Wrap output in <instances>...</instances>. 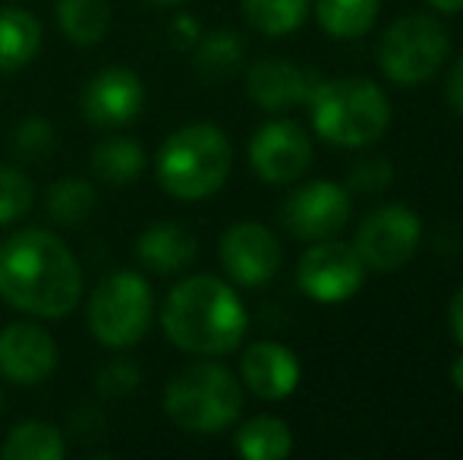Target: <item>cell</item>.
<instances>
[{
    "label": "cell",
    "mask_w": 463,
    "mask_h": 460,
    "mask_svg": "<svg viewBox=\"0 0 463 460\" xmlns=\"http://www.w3.org/2000/svg\"><path fill=\"white\" fill-rule=\"evenodd\" d=\"M0 300L35 319H67L82 300V268L67 243L44 228L0 243Z\"/></svg>",
    "instance_id": "cell-1"
},
{
    "label": "cell",
    "mask_w": 463,
    "mask_h": 460,
    "mask_svg": "<svg viewBox=\"0 0 463 460\" xmlns=\"http://www.w3.org/2000/svg\"><path fill=\"white\" fill-rule=\"evenodd\" d=\"M161 332L184 353L227 356L243 344L250 313L224 277L189 275L174 284L161 306Z\"/></svg>",
    "instance_id": "cell-2"
},
{
    "label": "cell",
    "mask_w": 463,
    "mask_h": 460,
    "mask_svg": "<svg viewBox=\"0 0 463 460\" xmlns=\"http://www.w3.org/2000/svg\"><path fill=\"white\" fill-rule=\"evenodd\" d=\"M233 167V146L218 123H186L174 129L158 148L155 177L167 196L180 202H202L227 183Z\"/></svg>",
    "instance_id": "cell-3"
},
{
    "label": "cell",
    "mask_w": 463,
    "mask_h": 460,
    "mask_svg": "<svg viewBox=\"0 0 463 460\" xmlns=\"http://www.w3.org/2000/svg\"><path fill=\"white\" fill-rule=\"evenodd\" d=\"M306 108L318 139L350 152L375 146L391 127L388 95L366 76H325Z\"/></svg>",
    "instance_id": "cell-4"
},
{
    "label": "cell",
    "mask_w": 463,
    "mask_h": 460,
    "mask_svg": "<svg viewBox=\"0 0 463 460\" xmlns=\"http://www.w3.org/2000/svg\"><path fill=\"white\" fill-rule=\"evenodd\" d=\"M165 413L189 436H218L243 413V381L214 360L180 369L165 388Z\"/></svg>",
    "instance_id": "cell-5"
},
{
    "label": "cell",
    "mask_w": 463,
    "mask_h": 460,
    "mask_svg": "<svg viewBox=\"0 0 463 460\" xmlns=\"http://www.w3.org/2000/svg\"><path fill=\"white\" fill-rule=\"evenodd\" d=\"M448 54H451L448 29L426 13H407L394 19L382 32V42L375 48L378 70L397 89H416L432 82L445 70Z\"/></svg>",
    "instance_id": "cell-6"
},
{
    "label": "cell",
    "mask_w": 463,
    "mask_h": 460,
    "mask_svg": "<svg viewBox=\"0 0 463 460\" xmlns=\"http://www.w3.org/2000/svg\"><path fill=\"white\" fill-rule=\"evenodd\" d=\"M89 332L101 347L127 350L136 347L148 334L155 322V294L152 284L139 271H110L98 281L89 296Z\"/></svg>",
    "instance_id": "cell-7"
},
{
    "label": "cell",
    "mask_w": 463,
    "mask_h": 460,
    "mask_svg": "<svg viewBox=\"0 0 463 460\" xmlns=\"http://www.w3.org/2000/svg\"><path fill=\"white\" fill-rule=\"evenodd\" d=\"M422 243V221L410 205L388 202L372 209L356 230V252L366 271H397L413 262Z\"/></svg>",
    "instance_id": "cell-8"
},
{
    "label": "cell",
    "mask_w": 463,
    "mask_h": 460,
    "mask_svg": "<svg viewBox=\"0 0 463 460\" xmlns=\"http://www.w3.org/2000/svg\"><path fill=\"white\" fill-rule=\"evenodd\" d=\"M366 281V265L354 243L337 237L316 239L297 262V284L316 303H347Z\"/></svg>",
    "instance_id": "cell-9"
},
{
    "label": "cell",
    "mask_w": 463,
    "mask_h": 460,
    "mask_svg": "<svg viewBox=\"0 0 463 460\" xmlns=\"http://www.w3.org/2000/svg\"><path fill=\"white\" fill-rule=\"evenodd\" d=\"M350 221V192L335 180H306L280 205V224L299 243L337 237Z\"/></svg>",
    "instance_id": "cell-10"
},
{
    "label": "cell",
    "mask_w": 463,
    "mask_h": 460,
    "mask_svg": "<svg viewBox=\"0 0 463 460\" xmlns=\"http://www.w3.org/2000/svg\"><path fill=\"white\" fill-rule=\"evenodd\" d=\"M221 268L237 287L259 290L278 277L284 265V249L275 230L259 221H237L221 233L218 243Z\"/></svg>",
    "instance_id": "cell-11"
},
{
    "label": "cell",
    "mask_w": 463,
    "mask_h": 460,
    "mask_svg": "<svg viewBox=\"0 0 463 460\" xmlns=\"http://www.w3.org/2000/svg\"><path fill=\"white\" fill-rule=\"evenodd\" d=\"M250 167L269 186L297 183L312 167L309 133L290 117L262 123L250 139Z\"/></svg>",
    "instance_id": "cell-12"
},
{
    "label": "cell",
    "mask_w": 463,
    "mask_h": 460,
    "mask_svg": "<svg viewBox=\"0 0 463 460\" xmlns=\"http://www.w3.org/2000/svg\"><path fill=\"white\" fill-rule=\"evenodd\" d=\"M146 86L127 67H104L86 82L80 111L98 129H123L142 114Z\"/></svg>",
    "instance_id": "cell-13"
},
{
    "label": "cell",
    "mask_w": 463,
    "mask_h": 460,
    "mask_svg": "<svg viewBox=\"0 0 463 460\" xmlns=\"http://www.w3.org/2000/svg\"><path fill=\"white\" fill-rule=\"evenodd\" d=\"M322 80L325 76L318 70L299 67V63L284 61V57H262L246 70V95L262 111L280 114L297 105H309Z\"/></svg>",
    "instance_id": "cell-14"
},
{
    "label": "cell",
    "mask_w": 463,
    "mask_h": 460,
    "mask_svg": "<svg viewBox=\"0 0 463 460\" xmlns=\"http://www.w3.org/2000/svg\"><path fill=\"white\" fill-rule=\"evenodd\" d=\"M57 369V344L48 328L35 322H13L0 328V375L10 385L35 388Z\"/></svg>",
    "instance_id": "cell-15"
},
{
    "label": "cell",
    "mask_w": 463,
    "mask_h": 460,
    "mask_svg": "<svg viewBox=\"0 0 463 460\" xmlns=\"http://www.w3.org/2000/svg\"><path fill=\"white\" fill-rule=\"evenodd\" d=\"M303 366L299 356L280 341H256L243 350L240 381L259 400H287L299 388Z\"/></svg>",
    "instance_id": "cell-16"
},
{
    "label": "cell",
    "mask_w": 463,
    "mask_h": 460,
    "mask_svg": "<svg viewBox=\"0 0 463 460\" xmlns=\"http://www.w3.org/2000/svg\"><path fill=\"white\" fill-rule=\"evenodd\" d=\"M195 252H199V243L193 230L180 221L148 224L136 239V256L155 275H177L189 268L195 262Z\"/></svg>",
    "instance_id": "cell-17"
},
{
    "label": "cell",
    "mask_w": 463,
    "mask_h": 460,
    "mask_svg": "<svg viewBox=\"0 0 463 460\" xmlns=\"http://www.w3.org/2000/svg\"><path fill=\"white\" fill-rule=\"evenodd\" d=\"M42 23L23 6H0V73L29 67L42 51Z\"/></svg>",
    "instance_id": "cell-18"
},
{
    "label": "cell",
    "mask_w": 463,
    "mask_h": 460,
    "mask_svg": "<svg viewBox=\"0 0 463 460\" xmlns=\"http://www.w3.org/2000/svg\"><path fill=\"white\" fill-rule=\"evenodd\" d=\"M246 57L243 38L233 29H212L208 35H199L193 48V70L202 82L208 86H221L231 76L240 73Z\"/></svg>",
    "instance_id": "cell-19"
},
{
    "label": "cell",
    "mask_w": 463,
    "mask_h": 460,
    "mask_svg": "<svg viewBox=\"0 0 463 460\" xmlns=\"http://www.w3.org/2000/svg\"><path fill=\"white\" fill-rule=\"evenodd\" d=\"M148 158L146 148L129 136H104L92 148V174L104 186H129L142 177Z\"/></svg>",
    "instance_id": "cell-20"
},
{
    "label": "cell",
    "mask_w": 463,
    "mask_h": 460,
    "mask_svg": "<svg viewBox=\"0 0 463 460\" xmlns=\"http://www.w3.org/2000/svg\"><path fill=\"white\" fill-rule=\"evenodd\" d=\"M67 438L57 426L44 419H25L6 432L0 445V460H63Z\"/></svg>",
    "instance_id": "cell-21"
},
{
    "label": "cell",
    "mask_w": 463,
    "mask_h": 460,
    "mask_svg": "<svg viewBox=\"0 0 463 460\" xmlns=\"http://www.w3.org/2000/svg\"><path fill=\"white\" fill-rule=\"evenodd\" d=\"M233 451L246 460H284L293 451V432L280 417H252L233 436Z\"/></svg>",
    "instance_id": "cell-22"
},
{
    "label": "cell",
    "mask_w": 463,
    "mask_h": 460,
    "mask_svg": "<svg viewBox=\"0 0 463 460\" xmlns=\"http://www.w3.org/2000/svg\"><path fill=\"white\" fill-rule=\"evenodd\" d=\"M316 19L331 38L354 42L363 38L378 19V0H312Z\"/></svg>",
    "instance_id": "cell-23"
},
{
    "label": "cell",
    "mask_w": 463,
    "mask_h": 460,
    "mask_svg": "<svg viewBox=\"0 0 463 460\" xmlns=\"http://www.w3.org/2000/svg\"><path fill=\"white\" fill-rule=\"evenodd\" d=\"M57 25L67 42L92 48L108 35L110 4L108 0H57Z\"/></svg>",
    "instance_id": "cell-24"
},
{
    "label": "cell",
    "mask_w": 463,
    "mask_h": 460,
    "mask_svg": "<svg viewBox=\"0 0 463 460\" xmlns=\"http://www.w3.org/2000/svg\"><path fill=\"white\" fill-rule=\"evenodd\" d=\"M246 23L265 38L293 35L312 13V0H240Z\"/></svg>",
    "instance_id": "cell-25"
},
{
    "label": "cell",
    "mask_w": 463,
    "mask_h": 460,
    "mask_svg": "<svg viewBox=\"0 0 463 460\" xmlns=\"http://www.w3.org/2000/svg\"><path fill=\"white\" fill-rule=\"evenodd\" d=\"M44 205H48V215L54 218L57 224H82L89 221V215L98 205V192L89 180L80 177H61L57 183H51L48 196H44Z\"/></svg>",
    "instance_id": "cell-26"
},
{
    "label": "cell",
    "mask_w": 463,
    "mask_h": 460,
    "mask_svg": "<svg viewBox=\"0 0 463 460\" xmlns=\"http://www.w3.org/2000/svg\"><path fill=\"white\" fill-rule=\"evenodd\" d=\"M32 202H35L32 180L19 167L0 164V228L19 221L32 209Z\"/></svg>",
    "instance_id": "cell-27"
},
{
    "label": "cell",
    "mask_w": 463,
    "mask_h": 460,
    "mask_svg": "<svg viewBox=\"0 0 463 460\" xmlns=\"http://www.w3.org/2000/svg\"><path fill=\"white\" fill-rule=\"evenodd\" d=\"M51 148H57V129L44 117H25L13 129V152L23 161H42Z\"/></svg>",
    "instance_id": "cell-28"
},
{
    "label": "cell",
    "mask_w": 463,
    "mask_h": 460,
    "mask_svg": "<svg viewBox=\"0 0 463 460\" xmlns=\"http://www.w3.org/2000/svg\"><path fill=\"white\" fill-rule=\"evenodd\" d=\"M391 180H394V164L384 155H366L350 167L347 190L360 192V196H378V192L388 190Z\"/></svg>",
    "instance_id": "cell-29"
},
{
    "label": "cell",
    "mask_w": 463,
    "mask_h": 460,
    "mask_svg": "<svg viewBox=\"0 0 463 460\" xmlns=\"http://www.w3.org/2000/svg\"><path fill=\"white\" fill-rule=\"evenodd\" d=\"M95 385L104 398H127V394H133L142 385V369L133 360H127V356H117V360L104 362L98 369Z\"/></svg>",
    "instance_id": "cell-30"
},
{
    "label": "cell",
    "mask_w": 463,
    "mask_h": 460,
    "mask_svg": "<svg viewBox=\"0 0 463 460\" xmlns=\"http://www.w3.org/2000/svg\"><path fill=\"white\" fill-rule=\"evenodd\" d=\"M199 35H202L199 23H195V19L189 16V13H180V16L171 23V42H174V48L193 51L195 42H199Z\"/></svg>",
    "instance_id": "cell-31"
},
{
    "label": "cell",
    "mask_w": 463,
    "mask_h": 460,
    "mask_svg": "<svg viewBox=\"0 0 463 460\" xmlns=\"http://www.w3.org/2000/svg\"><path fill=\"white\" fill-rule=\"evenodd\" d=\"M445 99H448V105L454 108V114L463 117V54L451 63V70H448Z\"/></svg>",
    "instance_id": "cell-32"
},
{
    "label": "cell",
    "mask_w": 463,
    "mask_h": 460,
    "mask_svg": "<svg viewBox=\"0 0 463 460\" xmlns=\"http://www.w3.org/2000/svg\"><path fill=\"white\" fill-rule=\"evenodd\" d=\"M448 325H451L454 341L463 350V284L458 287V294L451 296V303H448Z\"/></svg>",
    "instance_id": "cell-33"
},
{
    "label": "cell",
    "mask_w": 463,
    "mask_h": 460,
    "mask_svg": "<svg viewBox=\"0 0 463 460\" xmlns=\"http://www.w3.org/2000/svg\"><path fill=\"white\" fill-rule=\"evenodd\" d=\"M435 13H445V16H454V13H463V0H426Z\"/></svg>",
    "instance_id": "cell-34"
},
{
    "label": "cell",
    "mask_w": 463,
    "mask_h": 460,
    "mask_svg": "<svg viewBox=\"0 0 463 460\" xmlns=\"http://www.w3.org/2000/svg\"><path fill=\"white\" fill-rule=\"evenodd\" d=\"M451 381H454V388L463 394V353L454 360V366H451Z\"/></svg>",
    "instance_id": "cell-35"
},
{
    "label": "cell",
    "mask_w": 463,
    "mask_h": 460,
    "mask_svg": "<svg viewBox=\"0 0 463 460\" xmlns=\"http://www.w3.org/2000/svg\"><path fill=\"white\" fill-rule=\"evenodd\" d=\"M148 4H155V6H180V4H186V0H148Z\"/></svg>",
    "instance_id": "cell-36"
},
{
    "label": "cell",
    "mask_w": 463,
    "mask_h": 460,
    "mask_svg": "<svg viewBox=\"0 0 463 460\" xmlns=\"http://www.w3.org/2000/svg\"><path fill=\"white\" fill-rule=\"evenodd\" d=\"M0 407H4V394H0Z\"/></svg>",
    "instance_id": "cell-37"
}]
</instances>
